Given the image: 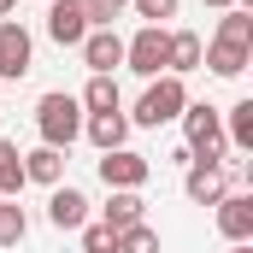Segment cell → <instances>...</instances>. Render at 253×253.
Here are the masks:
<instances>
[{
    "label": "cell",
    "mask_w": 253,
    "mask_h": 253,
    "mask_svg": "<svg viewBox=\"0 0 253 253\" xmlns=\"http://www.w3.org/2000/svg\"><path fill=\"white\" fill-rule=\"evenodd\" d=\"M183 106H189V88H183V77H153L147 88H141V100H135V112H129V124H141V129H159V124H171V118H183Z\"/></svg>",
    "instance_id": "1"
},
{
    "label": "cell",
    "mask_w": 253,
    "mask_h": 253,
    "mask_svg": "<svg viewBox=\"0 0 253 253\" xmlns=\"http://www.w3.org/2000/svg\"><path fill=\"white\" fill-rule=\"evenodd\" d=\"M36 129H42V147H71L77 135H83V106H77V94H42L36 100Z\"/></svg>",
    "instance_id": "2"
},
{
    "label": "cell",
    "mask_w": 253,
    "mask_h": 253,
    "mask_svg": "<svg viewBox=\"0 0 253 253\" xmlns=\"http://www.w3.org/2000/svg\"><path fill=\"white\" fill-rule=\"evenodd\" d=\"M183 147H189L194 159H224L230 153V141H224V112L218 106H206V100H189L183 106Z\"/></svg>",
    "instance_id": "3"
},
{
    "label": "cell",
    "mask_w": 253,
    "mask_h": 253,
    "mask_svg": "<svg viewBox=\"0 0 253 253\" xmlns=\"http://www.w3.org/2000/svg\"><path fill=\"white\" fill-rule=\"evenodd\" d=\"M165 47H171V30H159V24H141L135 36L124 42V65L135 71V77H165Z\"/></svg>",
    "instance_id": "4"
},
{
    "label": "cell",
    "mask_w": 253,
    "mask_h": 253,
    "mask_svg": "<svg viewBox=\"0 0 253 253\" xmlns=\"http://www.w3.org/2000/svg\"><path fill=\"white\" fill-rule=\"evenodd\" d=\"M30 65H36V42H30V30H24L18 18H0V83L30 77Z\"/></svg>",
    "instance_id": "5"
},
{
    "label": "cell",
    "mask_w": 253,
    "mask_h": 253,
    "mask_svg": "<svg viewBox=\"0 0 253 253\" xmlns=\"http://www.w3.org/2000/svg\"><path fill=\"white\" fill-rule=\"evenodd\" d=\"M183 194H189L194 206H218V200L230 194V171H224V159H189Z\"/></svg>",
    "instance_id": "6"
},
{
    "label": "cell",
    "mask_w": 253,
    "mask_h": 253,
    "mask_svg": "<svg viewBox=\"0 0 253 253\" xmlns=\"http://www.w3.org/2000/svg\"><path fill=\"white\" fill-rule=\"evenodd\" d=\"M147 177H153V159H141V153H129V147L100 153V183H106V189H141Z\"/></svg>",
    "instance_id": "7"
},
{
    "label": "cell",
    "mask_w": 253,
    "mask_h": 253,
    "mask_svg": "<svg viewBox=\"0 0 253 253\" xmlns=\"http://www.w3.org/2000/svg\"><path fill=\"white\" fill-rule=\"evenodd\" d=\"M83 65H88L94 77H112V71L124 65V36H118V30H88V36H83Z\"/></svg>",
    "instance_id": "8"
},
{
    "label": "cell",
    "mask_w": 253,
    "mask_h": 253,
    "mask_svg": "<svg viewBox=\"0 0 253 253\" xmlns=\"http://www.w3.org/2000/svg\"><path fill=\"white\" fill-rule=\"evenodd\" d=\"M212 218H218L224 242H253V194H224L212 206Z\"/></svg>",
    "instance_id": "9"
},
{
    "label": "cell",
    "mask_w": 253,
    "mask_h": 253,
    "mask_svg": "<svg viewBox=\"0 0 253 253\" xmlns=\"http://www.w3.org/2000/svg\"><path fill=\"white\" fill-rule=\"evenodd\" d=\"M47 36H53L59 47H83V36H88L83 0H47Z\"/></svg>",
    "instance_id": "10"
},
{
    "label": "cell",
    "mask_w": 253,
    "mask_h": 253,
    "mask_svg": "<svg viewBox=\"0 0 253 253\" xmlns=\"http://www.w3.org/2000/svg\"><path fill=\"white\" fill-rule=\"evenodd\" d=\"M47 224H53V230H83V224H88V194L59 183V189L47 194Z\"/></svg>",
    "instance_id": "11"
},
{
    "label": "cell",
    "mask_w": 253,
    "mask_h": 253,
    "mask_svg": "<svg viewBox=\"0 0 253 253\" xmlns=\"http://www.w3.org/2000/svg\"><path fill=\"white\" fill-rule=\"evenodd\" d=\"M83 135H88L100 153H112V147L129 141V118L124 112H88V118H83Z\"/></svg>",
    "instance_id": "12"
},
{
    "label": "cell",
    "mask_w": 253,
    "mask_h": 253,
    "mask_svg": "<svg viewBox=\"0 0 253 253\" xmlns=\"http://www.w3.org/2000/svg\"><path fill=\"white\" fill-rule=\"evenodd\" d=\"M100 224H112V230L147 224V200H141V189H112V200L100 206Z\"/></svg>",
    "instance_id": "13"
},
{
    "label": "cell",
    "mask_w": 253,
    "mask_h": 253,
    "mask_svg": "<svg viewBox=\"0 0 253 253\" xmlns=\"http://www.w3.org/2000/svg\"><path fill=\"white\" fill-rule=\"evenodd\" d=\"M200 53H206V42H200L194 30H177L171 47H165V71H171V77H189V71H200Z\"/></svg>",
    "instance_id": "14"
},
{
    "label": "cell",
    "mask_w": 253,
    "mask_h": 253,
    "mask_svg": "<svg viewBox=\"0 0 253 253\" xmlns=\"http://www.w3.org/2000/svg\"><path fill=\"white\" fill-rule=\"evenodd\" d=\"M59 177H65V153H59V147H36V153H24V183L59 189Z\"/></svg>",
    "instance_id": "15"
},
{
    "label": "cell",
    "mask_w": 253,
    "mask_h": 253,
    "mask_svg": "<svg viewBox=\"0 0 253 253\" xmlns=\"http://www.w3.org/2000/svg\"><path fill=\"white\" fill-rule=\"evenodd\" d=\"M212 42H224V47H248V53H253V18L242 12V6H230V12L218 18V36H212Z\"/></svg>",
    "instance_id": "16"
},
{
    "label": "cell",
    "mask_w": 253,
    "mask_h": 253,
    "mask_svg": "<svg viewBox=\"0 0 253 253\" xmlns=\"http://www.w3.org/2000/svg\"><path fill=\"white\" fill-rule=\"evenodd\" d=\"M224 141H230L236 153H248V147H253V100H236V106H230V118H224Z\"/></svg>",
    "instance_id": "17"
},
{
    "label": "cell",
    "mask_w": 253,
    "mask_h": 253,
    "mask_svg": "<svg viewBox=\"0 0 253 253\" xmlns=\"http://www.w3.org/2000/svg\"><path fill=\"white\" fill-rule=\"evenodd\" d=\"M18 194H24V153L0 141V200H18Z\"/></svg>",
    "instance_id": "18"
},
{
    "label": "cell",
    "mask_w": 253,
    "mask_h": 253,
    "mask_svg": "<svg viewBox=\"0 0 253 253\" xmlns=\"http://www.w3.org/2000/svg\"><path fill=\"white\" fill-rule=\"evenodd\" d=\"M200 65H212V77H242V71H248V47H224V42H212V47L200 53Z\"/></svg>",
    "instance_id": "19"
},
{
    "label": "cell",
    "mask_w": 253,
    "mask_h": 253,
    "mask_svg": "<svg viewBox=\"0 0 253 253\" xmlns=\"http://www.w3.org/2000/svg\"><path fill=\"white\" fill-rule=\"evenodd\" d=\"M83 112H124L118 106V83L112 77H88V88H83V100H77Z\"/></svg>",
    "instance_id": "20"
},
{
    "label": "cell",
    "mask_w": 253,
    "mask_h": 253,
    "mask_svg": "<svg viewBox=\"0 0 253 253\" xmlns=\"http://www.w3.org/2000/svg\"><path fill=\"white\" fill-rule=\"evenodd\" d=\"M24 236H30V212L18 200H0V248H18Z\"/></svg>",
    "instance_id": "21"
},
{
    "label": "cell",
    "mask_w": 253,
    "mask_h": 253,
    "mask_svg": "<svg viewBox=\"0 0 253 253\" xmlns=\"http://www.w3.org/2000/svg\"><path fill=\"white\" fill-rule=\"evenodd\" d=\"M118 253H165V248H159L153 224H129V230H118Z\"/></svg>",
    "instance_id": "22"
},
{
    "label": "cell",
    "mask_w": 253,
    "mask_h": 253,
    "mask_svg": "<svg viewBox=\"0 0 253 253\" xmlns=\"http://www.w3.org/2000/svg\"><path fill=\"white\" fill-rule=\"evenodd\" d=\"M129 0H83V18H88V30H112V18H124Z\"/></svg>",
    "instance_id": "23"
},
{
    "label": "cell",
    "mask_w": 253,
    "mask_h": 253,
    "mask_svg": "<svg viewBox=\"0 0 253 253\" xmlns=\"http://www.w3.org/2000/svg\"><path fill=\"white\" fill-rule=\"evenodd\" d=\"M83 253H118V230L112 224H83Z\"/></svg>",
    "instance_id": "24"
},
{
    "label": "cell",
    "mask_w": 253,
    "mask_h": 253,
    "mask_svg": "<svg viewBox=\"0 0 253 253\" xmlns=\"http://www.w3.org/2000/svg\"><path fill=\"white\" fill-rule=\"evenodd\" d=\"M129 6H135V18H147V24H159V30H165V18H177V6H183V0H129Z\"/></svg>",
    "instance_id": "25"
},
{
    "label": "cell",
    "mask_w": 253,
    "mask_h": 253,
    "mask_svg": "<svg viewBox=\"0 0 253 253\" xmlns=\"http://www.w3.org/2000/svg\"><path fill=\"white\" fill-rule=\"evenodd\" d=\"M206 6H212V12H230V6H236V0H206Z\"/></svg>",
    "instance_id": "26"
},
{
    "label": "cell",
    "mask_w": 253,
    "mask_h": 253,
    "mask_svg": "<svg viewBox=\"0 0 253 253\" xmlns=\"http://www.w3.org/2000/svg\"><path fill=\"white\" fill-rule=\"evenodd\" d=\"M230 253H253V242H230Z\"/></svg>",
    "instance_id": "27"
},
{
    "label": "cell",
    "mask_w": 253,
    "mask_h": 253,
    "mask_svg": "<svg viewBox=\"0 0 253 253\" xmlns=\"http://www.w3.org/2000/svg\"><path fill=\"white\" fill-rule=\"evenodd\" d=\"M12 6H18V0H0V18H6V12H12Z\"/></svg>",
    "instance_id": "28"
}]
</instances>
